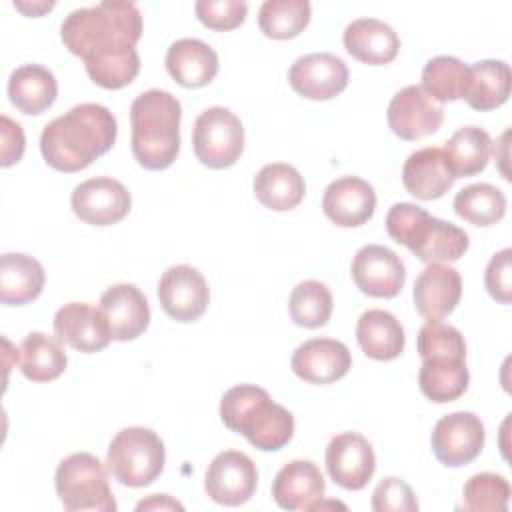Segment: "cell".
<instances>
[{"label": "cell", "instance_id": "cell-1", "mask_svg": "<svg viewBox=\"0 0 512 512\" xmlns=\"http://www.w3.org/2000/svg\"><path fill=\"white\" fill-rule=\"evenodd\" d=\"M142 12L134 2H100L72 10L60 26L64 46L84 60L90 80L106 90L128 86L140 72L136 44Z\"/></svg>", "mask_w": 512, "mask_h": 512}, {"label": "cell", "instance_id": "cell-2", "mask_svg": "<svg viewBox=\"0 0 512 512\" xmlns=\"http://www.w3.org/2000/svg\"><path fill=\"white\" fill-rule=\"evenodd\" d=\"M118 134L114 114L96 102L72 106L48 122L40 134V152L58 172H78L106 154Z\"/></svg>", "mask_w": 512, "mask_h": 512}, {"label": "cell", "instance_id": "cell-3", "mask_svg": "<svg viewBox=\"0 0 512 512\" xmlns=\"http://www.w3.org/2000/svg\"><path fill=\"white\" fill-rule=\"evenodd\" d=\"M182 106L166 90H146L130 106L132 154L146 170L168 168L180 150Z\"/></svg>", "mask_w": 512, "mask_h": 512}, {"label": "cell", "instance_id": "cell-4", "mask_svg": "<svg viewBox=\"0 0 512 512\" xmlns=\"http://www.w3.org/2000/svg\"><path fill=\"white\" fill-rule=\"evenodd\" d=\"M220 418L226 428L242 434L262 452L284 448L294 434L292 412L274 402L264 388L254 384H238L224 392L220 400Z\"/></svg>", "mask_w": 512, "mask_h": 512}, {"label": "cell", "instance_id": "cell-5", "mask_svg": "<svg viewBox=\"0 0 512 512\" xmlns=\"http://www.w3.org/2000/svg\"><path fill=\"white\" fill-rule=\"evenodd\" d=\"M388 236L428 264L456 262L470 246L468 234L446 220L430 216L412 202H396L386 214Z\"/></svg>", "mask_w": 512, "mask_h": 512}, {"label": "cell", "instance_id": "cell-6", "mask_svg": "<svg viewBox=\"0 0 512 512\" xmlns=\"http://www.w3.org/2000/svg\"><path fill=\"white\" fill-rule=\"evenodd\" d=\"M166 450L160 436L144 426L120 430L106 454L108 472L124 486L142 488L152 484L164 470Z\"/></svg>", "mask_w": 512, "mask_h": 512}, {"label": "cell", "instance_id": "cell-7", "mask_svg": "<svg viewBox=\"0 0 512 512\" xmlns=\"http://www.w3.org/2000/svg\"><path fill=\"white\" fill-rule=\"evenodd\" d=\"M54 486L62 506L70 512H114L118 508L108 486L106 468L90 452H74L66 456L56 468Z\"/></svg>", "mask_w": 512, "mask_h": 512}, {"label": "cell", "instance_id": "cell-8", "mask_svg": "<svg viewBox=\"0 0 512 512\" xmlns=\"http://www.w3.org/2000/svg\"><path fill=\"white\" fill-rule=\"evenodd\" d=\"M192 144L196 158L214 170L232 166L244 150V128L240 118L224 108H206L194 122Z\"/></svg>", "mask_w": 512, "mask_h": 512}, {"label": "cell", "instance_id": "cell-9", "mask_svg": "<svg viewBox=\"0 0 512 512\" xmlns=\"http://www.w3.org/2000/svg\"><path fill=\"white\" fill-rule=\"evenodd\" d=\"M484 424L472 412H452L442 416L432 430V452L448 468H460L478 458L484 448Z\"/></svg>", "mask_w": 512, "mask_h": 512}, {"label": "cell", "instance_id": "cell-10", "mask_svg": "<svg viewBox=\"0 0 512 512\" xmlns=\"http://www.w3.org/2000/svg\"><path fill=\"white\" fill-rule=\"evenodd\" d=\"M74 214L92 226H110L128 216L132 196L128 188L108 176H98L80 182L70 196Z\"/></svg>", "mask_w": 512, "mask_h": 512}, {"label": "cell", "instance_id": "cell-11", "mask_svg": "<svg viewBox=\"0 0 512 512\" xmlns=\"http://www.w3.org/2000/svg\"><path fill=\"white\" fill-rule=\"evenodd\" d=\"M258 484L256 464L238 450L220 452L206 468L204 490L206 494L224 506L246 504Z\"/></svg>", "mask_w": 512, "mask_h": 512}, {"label": "cell", "instance_id": "cell-12", "mask_svg": "<svg viewBox=\"0 0 512 512\" xmlns=\"http://www.w3.org/2000/svg\"><path fill=\"white\" fill-rule=\"evenodd\" d=\"M158 300L162 310L176 322L198 320L210 302V290L204 276L188 264L170 266L158 282Z\"/></svg>", "mask_w": 512, "mask_h": 512}, {"label": "cell", "instance_id": "cell-13", "mask_svg": "<svg viewBox=\"0 0 512 512\" xmlns=\"http://www.w3.org/2000/svg\"><path fill=\"white\" fill-rule=\"evenodd\" d=\"M352 280L360 292L372 298H394L406 280L400 256L380 244L362 246L352 260Z\"/></svg>", "mask_w": 512, "mask_h": 512}, {"label": "cell", "instance_id": "cell-14", "mask_svg": "<svg viewBox=\"0 0 512 512\" xmlns=\"http://www.w3.org/2000/svg\"><path fill=\"white\" fill-rule=\"evenodd\" d=\"M288 82L308 100H330L348 86V66L330 52L304 54L290 66Z\"/></svg>", "mask_w": 512, "mask_h": 512}, {"label": "cell", "instance_id": "cell-15", "mask_svg": "<svg viewBox=\"0 0 512 512\" xmlns=\"http://www.w3.org/2000/svg\"><path fill=\"white\" fill-rule=\"evenodd\" d=\"M444 120V108L422 86L410 84L388 104V126L402 140H420L434 134Z\"/></svg>", "mask_w": 512, "mask_h": 512}, {"label": "cell", "instance_id": "cell-16", "mask_svg": "<svg viewBox=\"0 0 512 512\" xmlns=\"http://www.w3.org/2000/svg\"><path fill=\"white\" fill-rule=\"evenodd\" d=\"M326 468L338 486L362 490L376 470L372 444L360 432L336 434L326 446Z\"/></svg>", "mask_w": 512, "mask_h": 512}, {"label": "cell", "instance_id": "cell-17", "mask_svg": "<svg viewBox=\"0 0 512 512\" xmlns=\"http://www.w3.org/2000/svg\"><path fill=\"white\" fill-rule=\"evenodd\" d=\"M56 338L84 354L104 350L110 340V326L100 310L88 302H68L54 314Z\"/></svg>", "mask_w": 512, "mask_h": 512}, {"label": "cell", "instance_id": "cell-18", "mask_svg": "<svg viewBox=\"0 0 512 512\" xmlns=\"http://www.w3.org/2000/svg\"><path fill=\"white\" fill-rule=\"evenodd\" d=\"M292 372L310 384H332L346 376L352 356L346 344L334 338H310L302 342L290 360Z\"/></svg>", "mask_w": 512, "mask_h": 512}, {"label": "cell", "instance_id": "cell-19", "mask_svg": "<svg viewBox=\"0 0 512 512\" xmlns=\"http://www.w3.org/2000/svg\"><path fill=\"white\" fill-rule=\"evenodd\" d=\"M376 208L374 188L358 176H342L328 184L322 198V210L328 220L342 228L366 224Z\"/></svg>", "mask_w": 512, "mask_h": 512}, {"label": "cell", "instance_id": "cell-20", "mask_svg": "<svg viewBox=\"0 0 512 512\" xmlns=\"http://www.w3.org/2000/svg\"><path fill=\"white\" fill-rule=\"evenodd\" d=\"M112 340L128 342L138 338L150 324V306L142 290L134 284H114L100 296Z\"/></svg>", "mask_w": 512, "mask_h": 512}, {"label": "cell", "instance_id": "cell-21", "mask_svg": "<svg viewBox=\"0 0 512 512\" xmlns=\"http://www.w3.org/2000/svg\"><path fill=\"white\" fill-rule=\"evenodd\" d=\"M324 492V476L310 460L284 464L272 482V498L284 510H316L324 500Z\"/></svg>", "mask_w": 512, "mask_h": 512}, {"label": "cell", "instance_id": "cell-22", "mask_svg": "<svg viewBox=\"0 0 512 512\" xmlns=\"http://www.w3.org/2000/svg\"><path fill=\"white\" fill-rule=\"evenodd\" d=\"M456 174L442 148L426 146L412 152L402 166L404 188L418 200L442 198L454 184Z\"/></svg>", "mask_w": 512, "mask_h": 512}, {"label": "cell", "instance_id": "cell-23", "mask_svg": "<svg viewBox=\"0 0 512 512\" xmlns=\"http://www.w3.org/2000/svg\"><path fill=\"white\" fill-rule=\"evenodd\" d=\"M462 296V278L448 264H428L414 282L412 298L416 312L428 320L450 314Z\"/></svg>", "mask_w": 512, "mask_h": 512}, {"label": "cell", "instance_id": "cell-24", "mask_svg": "<svg viewBox=\"0 0 512 512\" xmlns=\"http://www.w3.org/2000/svg\"><path fill=\"white\" fill-rule=\"evenodd\" d=\"M342 42L350 56L368 66L390 64L400 50V38L394 28L378 18L352 20L344 28Z\"/></svg>", "mask_w": 512, "mask_h": 512}, {"label": "cell", "instance_id": "cell-25", "mask_svg": "<svg viewBox=\"0 0 512 512\" xmlns=\"http://www.w3.org/2000/svg\"><path fill=\"white\" fill-rule=\"evenodd\" d=\"M168 74L184 88H202L218 74V54L198 38H180L166 52Z\"/></svg>", "mask_w": 512, "mask_h": 512}, {"label": "cell", "instance_id": "cell-26", "mask_svg": "<svg viewBox=\"0 0 512 512\" xmlns=\"http://www.w3.org/2000/svg\"><path fill=\"white\" fill-rule=\"evenodd\" d=\"M42 264L22 252H6L0 258V300L6 306H24L36 300L44 288Z\"/></svg>", "mask_w": 512, "mask_h": 512}, {"label": "cell", "instance_id": "cell-27", "mask_svg": "<svg viewBox=\"0 0 512 512\" xmlns=\"http://www.w3.org/2000/svg\"><path fill=\"white\" fill-rule=\"evenodd\" d=\"M356 340L362 352L372 360H394L404 352V328L394 314L370 308L356 324Z\"/></svg>", "mask_w": 512, "mask_h": 512}, {"label": "cell", "instance_id": "cell-28", "mask_svg": "<svg viewBox=\"0 0 512 512\" xmlns=\"http://www.w3.org/2000/svg\"><path fill=\"white\" fill-rule=\"evenodd\" d=\"M58 94V82L54 74L40 64H24L16 68L8 78L10 102L28 116L48 110Z\"/></svg>", "mask_w": 512, "mask_h": 512}, {"label": "cell", "instance_id": "cell-29", "mask_svg": "<svg viewBox=\"0 0 512 512\" xmlns=\"http://www.w3.org/2000/svg\"><path fill=\"white\" fill-rule=\"evenodd\" d=\"M254 194L262 206L274 212H286L302 202L306 194V184L294 166L274 162L266 164L256 174Z\"/></svg>", "mask_w": 512, "mask_h": 512}, {"label": "cell", "instance_id": "cell-30", "mask_svg": "<svg viewBox=\"0 0 512 512\" xmlns=\"http://www.w3.org/2000/svg\"><path fill=\"white\" fill-rule=\"evenodd\" d=\"M464 360L466 358L456 356L424 358L418 372V384L422 394L436 404L460 398L470 382V372Z\"/></svg>", "mask_w": 512, "mask_h": 512}, {"label": "cell", "instance_id": "cell-31", "mask_svg": "<svg viewBox=\"0 0 512 512\" xmlns=\"http://www.w3.org/2000/svg\"><path fill=\"white\" fill-rule=\"evenodd\" d=\"M22 374L32 382L56 380L68 364L62 342L42 332H30L18 350Z\"/></svg>", "mask_w": 512, "mask_h": 512}, {"label": "cell", "instance_id": "cell-32", "mask_svg": "<svg viewBox=\"0 0 512 512\" xmlns=\"http://www.w3.org/2000/svg\"><path fill=\"white\" fill-rule=\"evenodd\" d=\"M512 74L504 60H480L470 66V84L466 102L480 112L502 106L510 96Z\"/></svg>", "mask_w": 512, "mask_h": 512}, {"label": "cell", "instance_id": "cell-33", "mask_svg": "<svg viewBox=\"0 0 512 512\" xmlns=\"http://www.w3.org/2000/svg\"><path fill=\"white\" fill-rule=\"evenodd\" d=\"M442 150L456 178H464V176H474L488 166L492 140L484 128L464 126L450 136V140Z\"/></svg>", "mask_w": 512, "mask_h": 512}, {"label": "cell", "instance_id": "cell-34", "mask_svg": "<svg viewBox=\"0 0 512 512\" xmlns=\"http://www.w3.org/2000/svg\"><path fill=\"white\" fill-rule=\"evenodd\" d=\"M470 84V66L454 56L430 58L422 68V90L436 100L452 102L464 100Z\"/></svg>", "mask_w": 512, "mask_h": 512}, {"label": "cell", "instance_id": "cell-35", "mask_svg": "<svg viewBox=\"0 0 512 512\" xmlns=\"http://www.w3.org/2000/svg\"><path fill=\"white\" fill-rule=\"evenodd\" d=\"M454 212L474 226H492L506 214V196L488 182L468 184L454 196Z\"/></svg>", "mask_w": 512, "mask_h": 512}, {"label": "cell", "instance_id": "cell-36", "mask_svg": "<svg viewBox=\"0 0 512 512\" xmlns=\"http://www.w3.org/2000/svg\"><path fill=\"white\" fill-rule=\"evenodd\" d=\"M310 14L308 0H266L258 10V26L268 38L288 40L308 26Z\"/></svg>", "mask_w": 512, "mask_h": 512}, {"label": "cell", "instance_id": "cell-37", "mask_svg": "<svg viewBox=\"0 0 512 512\" xmlns=\"http://www.w3.org/2000/svg\"><path fill=\"white\" fill-rule=\"evenodd\" d=\"M288 310L302 328H320L332 316V292L320 280H304L292 288Z\"/></svg>", "mask_w": 512, "mask_h": 512}, {"label": "cell", "instance_id": "cell-38", "mask_svg": "<svg viewBox=\"0 0 512 512\" xmlns=\"http://www.w3.org/2000/svg\"><path fill=\"white\" fill-rule=\"evenodd\" d=\"M510 484L502 474L480 472L468 478L462 490V508L468 512H506Z\"/></svg>", "mask_w": 512, "mask_h": 512}, {"label": "cell", "instance_id": "cell-39", "mask_svg": "<svg viewBox=\"0 0 512 512\" xmlns=\"http://www.w3.org/2000/svg\"><path fill=\"white\" fill-rule=\"evenodd\" d=\"M420 358L434 356H456L466 358V342L458 328L444 324L440 320H428L416 338Z\"/></svg>", "mask_w": 512, "mask_h": 512}, {"label": "cell", "instance_id": "cell-40", "mask_svg": "<svg viewBox=\"0 0 512 512\" xmlns=\"http://www.w3.org/2000/svg\"><path fill=\"white\" fill-rule=\"evenodd\" d=\"M194 10L206 28L226 32L244 22L248 4L244 0H198Z\"/></svg>", "mask_w": 512, "mask_h": 512}, {"label": "cell", "instance_id": "cell-41", "mask_svg": "<svg viewBox=\"0 0 512 512\" xmlns=\"http://www.w3.org/2000/svg\"><path fill=\"white\" fill-rule=\"evenodd\" d=\"M370 506L374 512H416L418 500L402 478L388 476L374 488Z\"/></svg>", "mask_w": 512, "mask_h": 512}, {"label": "cell", "instance_id": "cell-42", "mask_svg": "<svg viewBox=\"0 0 512 512\" xmlns=\"http://www.w3.org/2000/svg\"><path fill=\"white\" fill-rule=\"evenodd\" d=\"M512 250L504 248L500 252H496L488 266H486V274H484V284L488 294L500 302V304H510L512 300Z\"/></svg>", "mask_w": 512, "mask_h": 512}, {"label": "cell", "instance_id": "cell-43", "mask_svg": "<svg viewBox=\"0 0 512 512\" xmlns=\"http://www.w3.org/2000/svg\"><path fill=\"white\" fill-rule=\"evenodd\" d=\"M26 138L24 130L18 122L8 118L6 114L0 116V166L8 168L16 164L24 154Z\"/></svg>", "mask_w": 512, "mask_h": 512}, {"label": "cell", "instance_id": "cell-44", "mask_svg": "<svg viewBox=\"0 0 512 512\" xmlns=\"http://www.w3.org/2000/svg\"><path fill=\"white\" fill-rule=\"evenodd\" d=\"M136 510H184V506L168 494H152L136 504Z\"/></svg>", "mask_w": 512, "mask_h": 512}, {"label": "cell", "instance_id": "cell-45", "mask_svg": "<svg viewBox=\"0 0 512 512\" xmlns=\"http://www.w3.org/2000/svg\"><path fill=\"white\" fill-rule=\"evenodd\" d=\"M508 136H510V130H506L504 134H502V138H500V146H502V156H498V152H494V156H496V160L500 162V172H502V176L508 180L510 176H508V170H506V158H508V154H506V150H508Z\"/></svg>", "mask_w": 512, "mask_h": 512}]
</instances>
